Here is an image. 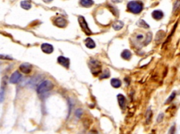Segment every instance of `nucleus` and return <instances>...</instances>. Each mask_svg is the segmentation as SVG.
I'll list each match as a JSON object with an SVG mask.
<instances>
[{
	"label": "nucleus",
	"instance_id": "c85d7f7f",
	"mask_svg": "<svg viewBox=\"0 0 180 134\" xmlns=\"http://www.w3.org/2000/svg\"><path fill=\"white\" fill-rule=\"evenodd\" d=\"M42 1H43L44 2H45V3H49V2H52L53 0H42Z\"/></svg>",
	"mask_w": 180,
	"mask_h": 134
},
{
	"label": "nucleus",
	"instance_id": "7ed1b4c3",
	"mask_svg": "<svg viewBox=\"0 0 180 134\" xmlns=\"http://www.w3.org/2000/svg\"><path fill=\"white\" fill-rule=\"evenodd\" d=\"M89 66L92 74L97 76L101 73V64L97 60L91 59L89 62Z\"/></svg>",
	"mask_w": 180,
	"mask_h": 134
},
{
	"label": "nucleus",
	"instance_id": "aec40b11",
	"mask_svg": "<svg viewBox=\"0 0 180 134\" xmlns=\"http://www.w3.org/2000/svg\"><path fill=\"white\" fill-rule=\"evenodd\" d=\"M4 94H5V87H1L0 89V103L3 102L4 100Z\"/></svg>",
	"mask_w": 180,
	"mask_h": 134
},
{
	"label": "nucleus",
	"instance_id": "6e6552de",
	"mask_svg": "<svg viewBox=\"0 0 180 134\" xmlns=\"http://www.w3.org/2000/svg\"><path fill=\"white\" fill-rule=\"evenodd\" d=\"M58 62L60 64L61 66H63L65 68H68L70 66V60L68 58H65L63 56H60L58 58V60H57Z\"/></svg>",
	"mask_w": 180,
	"mask_h": 134
},
{
	"label": "nucleus",
	"instance_id": "4be33fe9",
	"mask_svg": "<svg viewBox=\"0 0 180 134\" xmlns=\"http://www.w3.org/2000/svg\"><path fill=\"white\" fill-rule=\"evenodd\" d=\"M109 77H110V71H109V70L106 69L105 71H104V73H102L100 78L101 79H104V78H109Z\"/></svg>",
	"mask_w": 180,
	"mask_h": 134
},
{
	"label": "nucleus",
	"instance_id": "423d86ee",
	"mask_svg": "<svg viewBox=\"0 0 180 134\" xmlns=\"http://www.w3.org/2000/svg\"><path fill=\"white\" fill-rule=\"evenodd\" d=\"M21 79V74L19 71H15L12 73L10 78H9V82L12 84H16L19 83Z\"/></svg>",
	"mask_w": 180,
	"mask_h": 134
},
{
	"label": "nucleus",
	"instance_id": "bb28decb",
	"mask_svg": "<svg viewBox=\"0 0 180 134\" xmlns=\"http://www.w3.org/2000/svg\"><path fill=\"white\" fill-rule=\"evenodd\" d=\"M175 126H172L169 131V134H175Z\"/></svg>",
	"mask_w": 180,
	"mask_h": 134
},
{
	"label": "nucleus",
	"instance_id": "ddd939ff",
	"mask_svg": "<svg viewBox=\"0 0 180 134\" xmlns=\"http://www.w3.org/2000/svg\"><path fill=\"white\" fill-rule=\"evenodd\" d=\"M93 0H80V4L83 7H91L94 4Z\"/></svg>",
	"mask_w": 180,
	"mask_h": 134
},
{
	"label": "nucleus",
	"instance_id": "393cba45",
	"mask_svg": "<svg viewBox=\"0 0 180 134\" xmlns=\"http://www.w3.org/2000/svg\"><path fill=\"white\" fill-rule=\"evenodd\" d=\"M82 115V110L81 109H78V110H76V112H75V115L77 116V117L80 118Z\"/></svg>",
	"mask_w": 180,
	"mask_h": 134
},
{
	"label": "nucleus",
	"instance_id": "5701e85b",
	"mask_svg": "<svg viewBox=\"0 0 180 134\" xmlns=\"http://www.w3.org/2000/svg\"><path fill=\"white\" fill-rule=\"evenodd\" d=\"M151 39H152V34L150 32H148V33L146 34V39L144 42L145 45H147V44L149 43L151 41Z\"/></svg>",
	"mask_w": 180,
	"mask_h": 134
},
{
	"label": "nucleus",
	"instance_id": "6ab92c4d",
	"mask_svg": "<svg viewBox=\"0 0 180 134\" xmlns=\"http://www.w3.org/2000/svg\"><path fill=\"white\" fill-rule=\"evenodd\" d=\"M137 25H138L139 27H142V28H144V29L149 28V25H148V24H147L146 22L144 20H141L139 21V22H137Z\"/></svg>",
	"mask_w": 180,
	"mask_h": 134
},
{
	"label": "nucleus",
	"instance_id": "c756f323",
	"mask_svg": "<svg viewBox=\"0 0 180 134\" xmlns=\"http://www.w3.org/2000/svg\"><path fill=\"white\" fill-rule=\"evenodd\" d=\"M112 1L115 3H119V2H121L122 0H112Z\"/></svg>",
	"mask_w": 180,
	"mask_h": 134
},
{
	"label": "nucleus",
	"instance_id": "1a4fd4ad",
	"mask_svg": "<svg viewBox=\"0 0 180 134\" xmlns=\"http://www.w3.org/2000/svg\"><path fill=\"white\" fill-rule=\"evenodd\" d=\"M41 49L44 53L47 54H50L54 51V47L49 43H43L41 45Z\"/></svg>",
	"mask_w": 180,
	"mask_h": 134
},
{
	"label": "nucleus",
	"instance_id": "cd10ccee",
	"mask_svg": "<svg viewBox=\"0 0 180 134\" xmlns=\"http://www.w3.org/2000/svg\"><path fill=\"white\" fill-rule=\"evenodd\" d=\"M89 134H98V132L96 130H91L89 133Z\"/></svg>",
	"mask_w": 180,
	"mask_h": 134
},
{
	"label": "nucleus",
	"instance_id": "39448f33",
	"mask_svg": "<svg viewBox=\"0 0 180 134\" xmlns=\"http://www.w3.org/2000/svg\"><path fill=\"white\" fill-rule=\"evenodd\" d=\"M68 22L63 17H58L55 19L54 20V24L60 28H63V27H66Z\"/></svg>",
	"mask_w": 180,
	"mask_h": 134
},
{
	"label": "nucleus",
	"instance_id": "2eb2a0df",
	"mask_svg": "<svg viewBox=\"0 0 180 134\" xmlns=\"http://www.w3.org/2000/svg\"><path fill=\"white\" fill-rule=\"evenodd\" d=\"M21 8H23V9L25 10H29L31 9L32 7V4L29 1L27 0H24V1H22L21 2Z\"/></svg>",
	"mask_w": 180,
	"mask_h": 134
},
{
	"label": "nucleus",
	"instance_id": "a211bd4d",
	"mask_svg": "<svg viewBox=\"0 0 180 134\" xmlns=\"http://www.w3.org/2000/svg\"><path fill=\"white\" fill-rule=\"evenodd\" d=\"M152 116H153V112H152V111L150 110V109H148L146 112V123L147 125L150 124V121H151V119H152Z\"/></svg>",
	"mask_w": 180,
	"mask_h": 134
},
{
	"label": "nucleus",
	"instance_id": "9d476101",
	"mask_svg": "<svg viewBox=\"0 0 180 134\" xmlns=\"http://www.w3.org/2000/svg\"><path fill=\"white\" fill-rule=\"evenodd\" d=\"M117 101H118V104L120 106V107L122 109L125 108V105H126V99L125 97L122 94H118L117 96Z\"/></svg>",
	"mask_w": 180,
	"mask_h": 134
},
{
	"label": "nucleus",
	"instance_id": "9b49d317",
	"mask_svg": "<svg viewBox=\"0 0 180 134\" xmlns=\"http://www.w3.org/2000/svg\"><path fill=\"white\" fill-rule=\"evenodd\" d=\"M163 16H164L163 13L160 10H155L152 13V17L155 20H161L163 18Z\"/></svg>",
	"mask_w": 180,
	"mask_h": 134
},
{
	"label": "nucleus",
	"instance_id": "20e7f679",
	"mask_svg": "<svg viewBox=\"0 0 180 134\" xmlns=\"http://www.w3.org/2000/svg\"><path fill=\"white\" fill-rule=\"evenodd\" d=\"M78 22H79V24L82 31L87 35H91L92 34V32H91V31L90 30L89 27H88V24L87 23L86 20H85V18L83 16H79L78 17Z\"/></svg>",
	"mask_w": 180,
	"mask_h": 134
},
{
	"label": "nucleus",
	"instance_id": "412c9836",
	"mask_svg": "<svg viewBox=\"0 0 180 134\" xmlns=\"http://www.w3.org/2000/svg\"><path fill=\"white\" fill-rule=\"evenodd\" d=\"M175 96H176V92H175L174 91V92L172 93V94L170 96V97L167 99L166 101H165V104H170V103H171L172 101L174 100Z\"/></svg>",
	"mask_w": 180,
	"mask_h": 134
},
{
	"label": "nucleus",
	"instance_id": "f257e3e1",
	"mask_svg": "<svg viewBox=\"0 0 180 134\" xmlns=\"http://www.w3.org/2000/svg\"><path fill=\"white\" fill-rule=\"evenodd\" d=\"M53 88L54 85L52 82L49 81H45L42 82V83H41L39 85V86L37 87V94H40V95L45 94V93L52 90Z\"/></svg>",
	"mask_w": 180,
	"mask_h": 134
},
{
	"label": "nucleus",
	"instance_id": "f3484780",
	"mask_svg": "<svg viewBox=\"0 0 180 134\" xmlns=\"http://www.w3.org/2000/svg\"><path fill=\"white\" fill-rule=\"evenodd\" d=\"M121 56L122 58L125 60H129L132 57V53L130 50H125L123 52H122V54H121Z\"/></svg>",
	"mask_w": 180,
	"mask_h": 134
},
{
	"label": "nucleus",
	"instance_id": "f03ea898",
	"mask_svg": "<svg viewBox=\"0 0 180 134\" xmlns=\"http://www.w3.org/2000/svg\"><path fill=\"white\" fill-rule=\"evenodd\" d=\"M127 9L130 12L138 14L143 10V4L139 1H131L127 4Z\"/></svg>",
	"mask_w": 180,
	"mask_h": 134
},
{
	"label": "nucleus",
	"instance_id": "4468645a",
	"mask_svg": "<svg viewBox=\"0 0 180 134\" xmlns=\"http://www.w3.org/2000/svg\"><path fill=\"white\" fill-rule=\"evenodd\" d=\"M124 23L120 20H117L114 22L112 24V27L115 30H120L123 27Z\"/></svg>",
	"mask_w": 180,
	"mask_h": 134
},
{
	"label": "nucleus",
	"instance_id": "b1692460",
	"mask_svg": "<svg viewBox=\"0 0 180 134\" xmlns=\"http://www.w3.org/2000/svg\"><path fill=\"white\" fill-rule=\"evenodd\" d=\"M0 60H13L12 58H11L10 56H8V55H1L0 54Z\"/></svg>",
	"mask_w": 180,
	"mask_h": 134
},
{
	"label": "nucleus",
	"instance_id": "dca6fc26",
	"mask_svg": "<svg viewBox=\"0 0 180 134\" xmlns=\"http://www.w3.org/2000/svg\"><path fill=\"white\" fill-rule=\"evenodd\" d=\"M111 85L114 88H119L122 85V83L119 79L117 78H113L111 81Z\"/></svg>",
	"mask_w": 180,
	"mask_h": 134
},
{
	"label": "nucleus",
	"instance_id": "0eeeda50",
	"mask_svg": "<svg viewBox=\"0 0 180 134\" xmlns=\"http://www.w3.org/2000/svg\"><path fill=\"white\" fill-rule=\"evenodd\" d=\"M19 69L22 73H25V74H28L32 71V65L28 63H23L20 65Z\"/></svg>",
	"mask_w": 180,
	"mask_h": 134
},
{
	"label": "nucleus",
	"instance_id": "a878e982",
	"mask_svg": "<svg viewBox=\"0 0 180 134\" xmlns=\"http://www.w3.org/2000/svg\"><path fill=\"white\" fill-rule=\"evenodd\" d=\"M163 117H164V115L163 113H160L159 115H158V118H157V122L159 123V122H161L162 120H163Z\"/></svg>",
	"mask_w": 180,
	"mask_h": 134
},
{
	"label": "nucleus",
	"instance_id": "f8f14e48",
	"mask_svg": "<svg viewBox=\"0 0 180 134\" xmlns=\"http://www.w3.org/2000/svg\"><path fill=\"white\" fill-rule=\"evenodd\" d=\"M85 45H86V46L89 49L94 48L96 46L95 43H94V41L92 40V39H91V38H87L85 39Z\"/></svg>",
	"mask_w": 180,
	"mask_h": 134
},
{
	"label": "nucleus",
	"instance_id": "7c9ffc66",
	"mask_svg": "<svg viewBox=\"0 0 180 134\" xmlns=\"http://www.w3.org/2000/svg\"><path fill=\"white\" fill-rule=\"evenodd\" d=\"M151 134H154V133H151Z\"/></svg>",
	"mask_w": 180,
	"mask_h": 134
}]
</instances>
